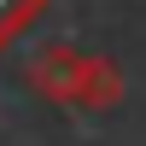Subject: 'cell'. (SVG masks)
Wrapping results in <instances>:
<instances>
[{"label":"cell","instance_id":"1","mask_svg":"<svg viewBox=\"0 0 146 146\" xmlns=\"http://www.w3.org/2000/svg\"><path fill=\"white\" fill-rule=\"evenodd\" d=\"M29 88L47 94L53 105H70V111H111L123 100V76H117L111 58L82 53V47H41L29 58Z\"/></svg>","mask_w":146,"mask_h":146},{"label":"cell","instance_id":"2","mask_svg":"<svg viewBox=\"0 0 146 146\" xmlns=\"http://www.w3.org/2000/svg\"><path fill=\"white\" fill-rule=\"evenodd\" d=\"M47 0H0V53H6L18 35H29L35 23H41Z\"/></svg>","mask_w":146,"mask_h":146}]
</instances>
